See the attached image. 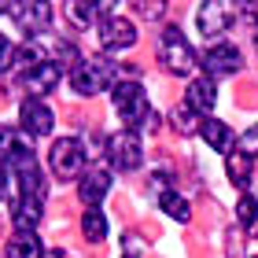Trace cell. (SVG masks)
<instances>
[{
	"label": "cell",
	"mask_w": 258,
	"mask_h": 258,
	"mask_svg": "<svg viewBox=\"0 0 258 258\" xmlns=\"http://www.w3.org/2000/svg\"><path fill=\"white\" fill-rule=\"evenodd\" d=\"M114 92V111H118V118L129 125V129H151L155 133L159 129V114L151 111V100L140 81H118V85L111 89Z\"/></svg>",
	"instance_id": "cell-1"
},
{
	"label": "cell",
	"mask_w": 258,
	"mask_h": 258,
	"mask_svg": "<svg viewBox=\"0 0 258 258\" xmlns=\"http://www.w3.org/2000/svg\"><path fill=\"white\" fill-rule=\"evenodd\" d=\"M70 85H74L78 96H100V92L118 85V70L107 59H81L70 70Z\"/></svg>",
	"instance_id": "cell-2"
},
{
	"label": "cell",
	"mask_w": 258,
	"mask_h": 258,
	"mask_svg": "<svg viewBox=\"0 0 258 258\" xmlns=\"http://www.w3.org/2000/svg\"><path fill=\"white\" fill-rule=\"evenodd\" d=\"M48 162H52V170H55V177H59V181H81L89 173V151H85V144H81L78 137L55 140Z\"/></svg>",
	"instance_id": "cell-3"
},
{
	"label": "cell",
	"mask_w": 258,
	"mask_h": 258,
	"mask_svg": "<svg viewBox=\"0 0 258 258\" xmlns=\"http://www.w3.org/2000/svg\"><path fill=\"white\" fill-rule=\"evenodd\" d=\"M159 63L170 70V74H192V67H196V52H192V44L184 41V33L177 26H166V33H162V52H159Z\"/></svg>",
	"instance_id": "cell-4"
},
{
	"label": "cell",
	"mask_w": 258,
	"mask_h": 258,
	"mask_svg": "<svg viewBox=\"0 0 258 258\" xmlns=\"http://www.w3.org/2000/svg\"><path fill=\"white\" fill-rule=\"evenodd\" d=\"M236 15H243V8L229 4V0H210V4H199V33L203 37H221L232 22H236Z\"/></svg>",
	"instance_id": "cell-5"
},
{
	"label": "cell",
	"mask_w": 258,
	"mask_h": 258,
	"mask_svg": "<svg viewBox=\"0 0 258 258\" xmlns=\"http://www.w3.org/2000/svg\"><path fill=\"white\" fill-rule=\"evenodd\" d=\"M107 159L114 170H137L144 162V148H140V137L137 133H114L107 140Z\"/></svg>",
	"instance_id": "cell-6"
},
{
	"label": "cell",
	"mask_w": 258,
	"mask_h": 258,
	"mask_svg": "<svg viewBox=\"0 0 258 258\" xmlns=\"http://www.w3.org/2000/svg\"><path fill=\"white\" fill-rule=\"evenodd\" d=\"M19 125H22V133L26 137H48L52 133V125H55V114L48 103H41V100H22V107H19Z\"/></svg>",
	"instance_id": "cell-7"
},
{
	"label": "cell",
	"mask_w": 258,
	"mask_h": 258,
	"mask_svg": "<svg viewBox=\"0 0 258 258\" xmlns=\"http://www.w3.org/2000/svg\"><path fill=\"white\" fill-rule=\"evenodd\" d=\"M203 67L210 78H229V74H240L243 70V55L236 44H210L203 52Z\"/></svg>",
	"instance_id": "cell-8"
},
{
	"label": "cell",
	"mask_w": 258,
	"mask_h": 258,
	"mask_svg": "<svg viewBox=\"0 0 258 258\" xmlns=\"http://www.w3.org/2000/svg\"><path fill=\"white\" fill-rule=\"evenodd\" d=\"M59 78H63V63L59 59H41L37 67H30L26 74H22V85H26L30 100H37V96H44V92H52L59 85Z\"/></svg>",
	"instance_id": "cell-9"
},
{
	"label": "cell",
	"mask_w": 258,
	"mask_h": 258,
	"mask_svg": "<svg viewBox=\"0 0 258 258\" xmlns=\"http://www.w3.org/2000/svg\"><path fill=\"white\" fill-rule=\"evenodd\" d=\"M100 44L107 52H125V48H133L137 44V26L129 19L122 15H114V19H103L100 22Z\"/></svg>",
	"instance_id": "cell-10"
},
{
	"label": "cell",
	"mask_w": 258,
	"mask_h": 258,
	"mask_svg": "<svg viewBox=\"0 0 258 258\" xmlns=\"http://www.w3.org/2000/svg\"><path fill=\"white\" fill-rule=\"evenodd\" d=\"M8 15L26 33H41L52 22V4H44V0H37V4H8Z\"/></svg>",
	"instance_id": "cell-11"
},
{
	"label": "cell",
	"mask_w": 258,
	"mask_h": 258,
	"mask_svg": "<svg viewBox=\"0 0 258 258\" xmlns=\"http://www.w3.org/2000/svg\"><path fill=\"white\" fill-rule=\"evenodd\" d=\"M218 103V89L210 78H196L188 81V89H184V107L192 114H210V107Z\"/></svg>",
	"instance_id": "cell-12"
},
{
	"label": "cell",
	"mask_w": 258,
	"mask_h": 258,
	"mask_svg": "<svg viewBox=\"0 0 258 258\" xmlns=\"http://www.w3.org/2000/svg\"><path fill=\"white\" fill-rule=\"evenodd\" d=\"M199 137L207 140V148H214V151H221V155H232V148H236V133L225 125V122H218V118H207L203 125H199Z\"/></svg>",
	"instance_id": "cell-13"
},
{
	"label": "cell",
	"mask_w": 258,
	"mask_h": 258,
	"mask_svg": "<svg viewBox=\"0 0 258 258\" xmlns=\"http://www.w3.org/2000/svg\"><path fill=\"white\" fill-rule=\"evenodd\" d=\"M111 192V173L107 170H100V166H92L85 177L78 181V196L85 199L89 207H100V199Z\"/></svg>",
	"instance_id": "cell-14"
},
{
	"label": "cell",
	"mask_w": 258,
	"mask_h": 258,
	"mask_svg": "<svg viewBox=\"0 0 258 258\" xmlns=\"http://www.w3.org/2000/svg\"><path fill=\"white\" fill-rule=\"evenodd\" d=\"M44 214V199H33V196H19L15 203H11V221H15V229H33Z\"/></svg>",
	"instance_id": "cell-15"
},
{
	"label": "cell",
	"mask_w": 258,
	"mask_h": 258,
	"mask_svg": "<svg viewBox=\"0 0 258 258\" xmlns=\"http://www.w3.org/2000/svg\"><path fill=\"white\" fill-rule=\"evenodd\" d=\"M44 247L37 240V232L33 229H15V236L8 240V258H41Z\"/></svg>",
	"instance_id": "cell-16"
},
{
	"label": "cell",
	"mask_w": 258,
	"mask_h": 258,
	"mask_svg": "<svg viewBox=\"0 0 258 258\" xmlns=\"http://www.w3.org/2000/svg\"><path fill=\"white\" fill-rule=\"evenodd\" d=\"M225 170H229V181L236 184V188H247V184H251V155L232 151L229 162H225Z\"/></svg>",
	"instance_id": "cell-17"
},
{
	"label": "cell",
	"mask_w": 258,
	"mask_h": 258,
	"mask_svg": "<svg viewBox=\"0 0 258 258\" xmlns=\"http://www.w3.org/2000/svg\"><path fill=\"white\" fill-rule=\"evenodd\" d=\"M81 232H85V240L100 243L103 236H107V218L100 214V207H89L85 218H81Z\"/></svg>",
	"instance_id": "cell-18"
},
{
	"label": "cell",
	"mask_w": 258,
	"mask_h": 258,
	"mask_svg": "<svg viewBox=\"0 0 258 258\" xmlns=\"http://www.w3.org/2000/svg\"><path fill=\"white\" fill-rule=\"evenodd\" d=\"M159 207L166 210V214H170L173 221H181V225L192 218V210H188V199H184V196H177V192H162V196H159Z\"/></svg>",
	"instance_id": "cell-19"
},
{
	"label": "cell",
	"mask_w": 258,
	"mask_h": 258,
	"mask_svg": "<svg viewBox=\"0 0 258 258\" xmlns=\"http://www.w3.org/2000/svg\"><path fill=\"white\" fill-rule=\"evenodd\" d=\"M67 15L74 19L78 30H85V26H92V19L100 15V8H96V4H81V0H74V4H67Z\"/></svg>",
	"instance_id": "cell-20"
},
{
	"label": "cell",
	"mask_w": 258,
	"mask_h": 258,
	"mask_svg": "<svg viewBox=\"0 0 258 258\" xmlns=\"http://www.w3.org/2000/svg\"><path fill=\"white\" fill-rule=\"evenodd\" d=\"M236 218H240V225L247 229V232H258V203H254L251 196H243V199H240Z\"/></svg>",
	"instance_id": "cell-21"
},
{
	"label": "cell",
	"mask_w": 258,
	"mask_h": 258,
	"mask_svg": "<svg viewBox=\"0 0 258 258\" xmlns=\"http://www.w3.org/2000/svg\"><path fill=\"white\" fill-rule=\"evenodd\" d=\"M240 151L243 155H258V125H251L247 133L240 137Z\"/></svg>",
	"instance_id": "cell-22"
},
{
	"label": "cell",
	"mask_w": 258,
	"mask_h": 258,
	"mask_svg": "<svg viewBox=\"0 0 258 258\" xmlns=\"http://www.w3.org/2000/svg\"><path fill=\"white\" fill-rule=\"evenodd\" d=\"M11 59H15V44H11L4 33H0V70H8V67H11Z\"/></svg>",
	"instance_id": "cell-23"
},
{
	"label": "cell",
	"mask_w": 258,
	"mask_h": 258,
	"mask_svg": "<svg viewBox=\"0 0 258 258\" xmlns=\"http://www.w3.org/2000/svg\"><path fill=\"white\" fill-rule=\"evenodd\" d=\"M137 8L144 11V15H162V11H166V4H148V0H140Z\"/></svg>",
	"instance_id": "cell-24"
},
{
	"label": "cell",
	"mask_w": 258,
	"mask_h": 258,
	"mask_svg": "<svg viewBox=\"0 0 258 258\" xmlns=\"http://www.w3.org/2000/svg\"><path fill=\"white\" fill-rule=\"evenodd\" d=\"M11 137H15V133H11V129H4V125H0V151H8V144H11Z\"/></svg>",
	"instance_id": "cell-25"
},
{
	"label": "cell",
	"mask_w": 258,
	"mask_h": 258,
	"mask_svg": "<svg viewBox=\"0 0 258 258\" xmlns=\"http://www.w3.org/2000/svg\"><path fill=\"white\" fill-rule=\"evenodd\" d=\"M4 196H8V170L0 166V199H4Z\"/></svg>",
	"instance_id": "cell-26"
},
{
	"label": "cell",
	"mask_w": 258,
	"mask_h": 258,
	"mask_svg": "<svg viewBox=\"0 0 258 258\" xmlns=\"http://www.w3.org/2000/svg\"><path fill=\"white\" fill-rule=\"evenodd\" d=\"M254 48H258V26H254Z\"/></svg>",
	"instance_id": "cell-27"
},
{
	"label": "cell",
	"mask_w": 258,
	"mask_h": 258,
	"mask_svg": "<svg viewBox=\"0 0 258 258\" xmlns=\"http://www.w3.org/2000/svg\"><path fill=\"white\" fill-rule=\"evenodd\" d=\"M254 258H258V254H254Z\"/></svg>",
	"instance_id": "cell-28"
}]
</instances>
